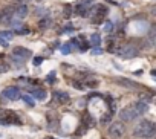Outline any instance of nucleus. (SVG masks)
<instances>
[{
	"mask_svg": "<svg viewBox=\"0 0 156 139\" xmlns=\"http://www.w3.org/2000/svg\"><path fill=\"white\" fill-rule=\"evenodd\" d=\"M156 133V127L153 121L142 119L136 124V127L133 129V136L135 138H144V139H152Z\"/></svg>",
	"mask_w": 156,
	"mask_h": 139,
	"instance_id": "f257e3e1",
	"label": "nucleus"
},
{
	"mask_svg": "<svg viewBox=\"0 0 156 139\" xmlns=\"http://www.w3.org/2000/svg\"><path fill=\"white\" fill-rule=\"evenodd\" d=\"M0 125H22V119L14 110H0Z\"/></svg>",
	"mask_w": 156,
	"mask_h": 139,
	"instance_id": "f03ea898",
	"label": "nucleus"
},
{
	"mask_svg": "<svg viewBox=\"0 0 156 139\" xmlns=\"http://www.w3.org/2000/svg\"><path fill=\"white\" fill-rule=\"evenodd\" d=\"M90 12H92V23L94 24H103L104 20H106V16H107V6L103 5V3H97L92 6V9H90Z\"/></svg>",
	"mask_w": 156,
	"mask_h": 139,
	"instance_id": "7ed1b4c3",
	"label": "nucleus"
},
{
	"mask_svg": "<svg viewBox=\"0 0 156 139\" xmlns=\"http://www.w3.org/2000/svg\"><path fill=\"white\" fill-rule=\"evenodd\" d=\"M138 54H139L138 47L135 44H130V43L118 46V49H116V55L121 57V58H135Z\"/></svg>",
	"mask_w": 156,
	"mask_h": 139,
	"instance_id": "20e7f679",
	"label": "nucleus"
},
{
	"mask_svg": "<svg viewBox=\"0 0 156 139\" xmlns=\"http://www.w3.org/2000/svg\"><path fill=\"white\" fill-rule=\"evenodd\" d=\"M126 133V127L123 122H113L109 125V130H107V135L110 139H121Z\"/></svg>",
	"mask_w": 156,
	"mask_h": 139,
	"instance_id": "39448f33",
	"label": "nucleus"
},
{
	"mask_svg": "<svg viewBox=\"0 0 156 139\" xmlns=\"http://www.w3.org/2000/svg\"><path fill=\"white\" fill-rule=\"evenodd\" d=\"M94 5H95L94 0H83V2H80V3L77 5V8H75V14L80 16V17H87Z\"/></svg>",
	"mask_w": 156,
	"mask_h": 139,
	"instance_id": "423d86ee",
	"label": "nucleus"
},
{
	"mask_svg": "<svg viewBox=\"0 0 156 139\" xmlns=\"http://www.w3.org/2000/svg\"><path fill=\"white\" fill-rule=\"evenodd\" d=\"M139 116V113L132 107V104H130L129 107H124L123 110H120V119L123 122H129V121H133Z\"/></svg>",
	"mask_w": 156,
	"mask_h": 139,
	"instance_id": "0eeeda50",
	"label": "nucleus"
},
{
	"mask_svg": "<svg viewBox=\"0 0 156 139\" xmlns=\"http://www.w3.org/2000/svg\"><path fill=\"white\" fill-rule=\"evenodd\" d=\"M14 18H16V6H8L2 11V14H0V21L5 23V24H9Z\"/></svg>",
	"mask_w": 156,
	"mask_h": 139,
	"instance_id": "6e6552de",
	"label": "nucleus"
},
{
	"mask_svg": "<svg viewBox=\"0 0 156 139\" xmlns=\"http://www.w3.org/2000/svg\"><path fill=\"white\" fill-rule=\"evenodd\" d=\"M2 96L5 99H9V101H17L20 98V90H19V87L11 86V87H6V89L2 92Z\"/></svg>",
	"mask_w": 156,
	"mask_h": 139,
	"instance_id": "1a4fd4ad",
	"label": "nucleus"
},
{
	"mask_svg": "<svg viewBox=\"0 0 156 139\" xmlns=\"http://www.w3.org/2000/svg\"><path fill=\"white\" fill-rule=\"evenodd\" d=\"M12 57H17V58H20V60H28V58H31L32 57V52L29 49H26V47H22V46H17V47H14L12 49Z\"/></svg>",
	"mask_w": 156,
	"mask_h": 139,
	"instance_id": "9d476101",
	"label": "nucleus"
},
{
	"mask_svg": "<svg viewBox=\"0 0 156 139\" xmlns=\"http://www.w3.org/2000/svg\"><path fill=\"white\" fill-rule=\"evenodd\" d=\"M52 98H54V101L58 104H66L69 101V95L66 92H61V90H55L52 93Z\"/></svg>",
	"mask_w": 156,
	"mask_h": 139,
	"instance_id": "9b49d317",
	"label": "nucleus"
},
{
	"mask_svg": "<svg viewBox=\"0 0 156 139\" xmlns=\"http://www.w3.org/2000/svg\"><path fill=\"white\" fill-rule=\"evenodd\" d=\"M116 49H118V40H116V37H107L106 40V50L107 52H116Z\"/></svg>",
	"mask_w": 156,
	"mask_h": 139,
	"instance_id": "f8f14e48",
	"label": "nucleus"
},
{
	"mask_svg": "<svg viewBox=\"0 0 156 139\" xmlns=\"http://www.w3.org/2000/svg\"><path fill=\"white\" fill-rule=\"evenodd\" d=\"M132 107L139 113V116H141V115H144L146 112H149V104L144 103V101H136V103L132 104Z\"/></svg>",
	"mask_w": 156,
	"mask_h": 139,
	"instance_id": "ddd939ff",
	"label": "nucleus"
},
{
	"mask_svg": "<svg viewBox=\"0 0 156 139\" xmlns=\"http://www.w3.org/2000/svg\"><path fill=\"white\" fill-rule=\"evenodd\" d=\"M116 83L123 84L124 87H127V89H136V87H141L138 83H135L132 80H127V78H118V80H116Z\"/></svg>",
	"mask_w": 156,
	"mask_h": 139,
	"instance_id": "4468645a",
	"label": "nucleus"
},
{
	"mask_svg": "<svg viewBox=\"0 0 156 139\" xmlns=\"http://www.w3.org/2000/svg\"><path fill=\"white\" fill-rule=\"evenodd\" d=\"M28 16V6L26 5H20L16 8V18H25Z\"/></svg>",
	"mask_w": 156,
	"mask_h": 139,
	"instance_id": "2eb2a0df",
	"label": "nucleus"
},
{
	"mask_svg": "<svg viewBox=\"0 0 156 139\" xmlns=\"http://www.w3.org/2000/svg\"><path fill=\"white\" fill-rule=\"evenodd\" d=\"M31 95L35 98V99H40V101H43V99H46V90H43V89H31Z\"/></svg>",
	"mask_w": 156,
	"mask_h": 139,
	"instance_id": "dca6fc26",
	"label": "nucleus"
},
{
	"mask_svg": "<svg viewBox=\"0 0 156 139\" xmlns=\"http://www.w3.org/2000/svg\"><path fill=\"white\" fill-rule=\"evenodd\" d=\"M77 43H78V49H80V52H86V49L89 47V41L86 40V37L80 35L77 38Z\"/></svg>",
	"mask_w": 156,
	"mask_h": 139,
	"instance_id": "f3484780",
	"label": "nucleus"
},
{
	"mask_svg": "<svg viewBox=\"0 0 156 139\" xmlns=\"http://www.w3.org/2000/svg\"><path fill=\"white\" fill-rule=\"evenodd\" d=\"M112 116H113V113H104V115L101 116V119H100V124H103V125H107V124H110L112 122Z\"/></svg>",
	"mask_w": 156,
	"mask_h": 139,
	"instance_id": "a211bd4d",
	"label": "nucleus"
},
{
	"mask_svg": "<svg viewBox=\"0 0 156 139\" xmlns=\"http://www.w3.org/2000/svg\"><path fill=\"white\" fill-rule=\"evenodd\" d=\"M12 29H14V34H19V35H26V34H29V29L25 28L23 24H19V26L12 28Z\"/></svg>",
	"mask_w": 156,
	"mask_h": 139,
	"instance_id": "6ab92c4d",
	"label": "nucleus"
},
{
	"mask_svg": "<svg viewBox=\"0 0 156 139\" xmlns=\"http://www.w3.org/2000/svg\"><path fill=\"white\" fill-rule=\"evenodd\" d=\"M12 37H14V32L12 31H0V38H3L6 41H11Z\"/></svg>",
	"mask_w": 156,
	"mask_h": 139,
	"instance_id": "aec40b11",
	"label": "nucleus"
},
{
	"mask_svg": "<svg viewBox=\"0 0 156 139\" xmlns=\"http://www.w3.org/2000/svg\"><path fill=\"white\" fill-rule=\"evenodd\" d=\"M72 12H74V9H72L71 5H64V8H63V17L64 18H71Z\"/></svg>",
	"mask_w": 156,
	"mask_h": 139,
	"instance_id": "412c9836",
	"label": "nucleus"
},
{
	"mask_svg": "<svg viewBox=\"0 0 156 139\" xmlns=\"http://www.w3.org/2000/svg\"><path fill=\"white\" fill-rule=\"evenodd\" d=\"M100 43H101V38H100L98 34L90 35V44H92V46H100Z\"/></svg>",
	"mask_w": 156,
	"mask_h": 139,
	"instance_id": "4be33fe9",
	"label": "nucleus"
},
{
	"mask_svg": "<svg viewBox=\"0 0 156 139\" xmlns=\"http://www.w3.org/2000/svg\"><path fill=\"white\" fill-rule=\"evenodd\" d=\"M83 86H84V87H89V89H95V87L98 86V81H97V80H86V81L83 83Z\"/></svg>",
	"mask_w": 156,
	"mask_h": 139,
	"instance_id": "5701e85b",
	"label": "nucleus"
},
{
	"mask_svg": "<svg viewBox=\"0 0 156 139\" xmlns=\"http://www.w3.org/2000/svg\"><path fill=\"white\" fill-rule=\"evenodd\" d=\"M103 29H104V32H106V34H112L113 32V23L112 21H106Z\"/></svg>",
	"mask_w": 156,
	"mask_h": 139,
	"instance_id": "b1692460",
	"label": "nucleus"
},
{
	"mask_svg": "<svg viewBox=\"0 0 156 139\" xmlns=\"http://www.w3.org/2000/svg\"><path fill=\"white\" fill-rule=\"evenodd\" d=\"M22 99H23L28 106H31V107H34V106H35V103H34L32 96H29V95H22Z\"/></svg>",
	"mask_w": 156,
	"mask_h": 139,
	"instance_id": "393cba45",
	"label": "nucleus"
},
{
	"mask_svg": "<svg viewBox=\"0 0 156 139\" xmlns=\"http://www.w3.org/2000/svg\"><path fill=\"white\" fill-rule=\"evenodd\" d=\"M49 24H51V17H49V16L40 20V28H42V29H45V28H49Z\"/></svg>",
	"mask_w": 156,
	"mask_h": 139,
	"instance_id": "a878e982",
	"label": "nucleus"
},
{
	"mask_svg": "<svg viewBox=\"0 0 156 139\" xmlns=\"http://www.w3.org/2000/svg\"><path fill=\"white\" fill-rule=\"evenodd\" d=\"M72 49H74V46L71 44V43H66L63 47H61V52L64 54V55H68V54H71L72 52Z\"/></svg>",
	"mask_w": 156,
	"mask_h": 139,
	"instance_id": "bb28decb",
	"label": "nucleus"
},
{
	"mask_svg": "<svg viewBox=\"0 0 156 139\" xmlns=\"http://www.w3.org/2000/svg\"><path fill=\"white\" fill-rule=\"evenodd\" d=\"M42 63H43V57H34V60H32L34 66H40Z\"/></svg>",
	"mask_w": 156,
	"mask_h": 139,
	"instance_id": "cd10ccee",
	"label": "nucleus"
},
{
	"mask_svg": "<svg viewBox=\"0 0 156 139\" xmlns=\"http://www.w3.org/2000/svg\"><path fill=\"white\" fill-rule=\"evenodd\" d=\"M72 84H74V87H75V89H78V90H83L84 89V86H83V83H80V81H72Z\"/></svg>",
	"mask_w": 156,
	"mask_h": 139,
	"instance_id": "c85d7f7f",
	"label": "nucleus"
},
{
	"mask_svg": "<svg viewBox=\"0 0 156 139\" xmlns=\"http://www.w3.org/2000/svg\"><path fill=\"white\" fill-rule=\"evenodd\" d=\"M55 81V72L52 70V72H49V75H48V83H54Z\"/></svg>",
	"mask_w": 156,
	"mask_h": 139,
	"instance_id": "c756f323",
	"label": "nucleus"
},
{
	"mask_svg": "<svg viewBox=\"0 0 156 139\" xmlns=\"http://www.w3.org/2000/svg\"><path fill=\"white\" fill-rule=\"evenodd\" d=\"M92 54H94V55H101V54H103V49H101L100 46H94Z\"/></svg>",
	"mask_w": 156,
	"mask_h": 139,
	"instance_id": "7c9ffc66",
	"label": "nucleus"
},
{
	"mask_svg": "<svg viewBox=\"0 0 156 139\" xmlns=\"http://www.w3.org/2000/svg\"><path fill=\"white\" fill-rule=\"evenodd\" d=\"M8 43H9V41H6V40H3V38H0V44H2L3 47H6V46H8Z\"/></svg>",
	"mask_w": 156,
	"mask_h": 139,
	"instance_id": "2f4dec72",
	"label": "nucleus"
},
{
	"mask_svg": "<svg viewBox=\"0 0 156 139\" xmlns=\"http://www.w3.org/2000/svg\"><path fill=\"white\" fill-rule=\"evenodd\" d=\"M19 2H20V3H22V2H25V0H19Z\"/></svg>",
	"mask_w": 156,
	"mask_h": 139,
	"instance_id": "473e14b6",
	"label": "nucleus"
},
{
	"mask_svg": "<svg viewBox=\"0 0 156 139\" xmlns=\"http://www.w3.org/2000/svg\"><path fill=\"white\" fill-rule=\"evenodd\" d=\"M46 139H52V138H46Z\"/></svg>",
	"mask_w": 156,
	"mask_h": 139,
	"instance_id": "72a5a7b5",
	"label": "nucleus"
},
{
	"mask_svg": "<svg viewBox=\"0 0 156 139\" xmlns=\"http://www.w3.org/2000/svg\"><path fill=\"white\" fill-rule=\"evenodd\" d=\"M0 58H2V54H0Z\"/></svg>",
	"mask_w": 156,
	"mask_h": 139,
	"instance_id": "f704fd0d",
	"label": "nucleus"
}]
</instances>
